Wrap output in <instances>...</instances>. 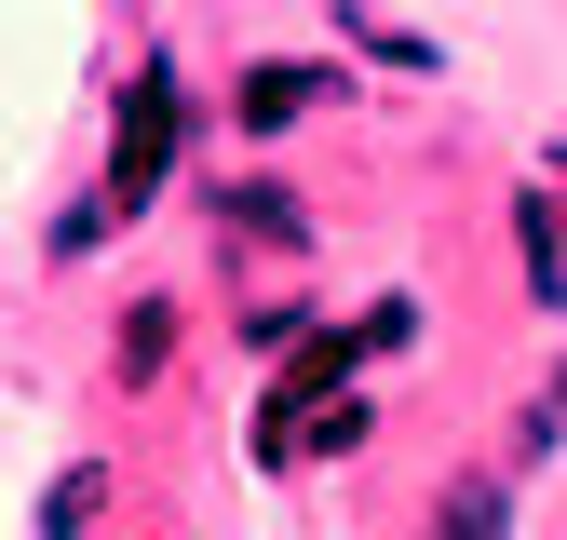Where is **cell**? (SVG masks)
<instances>
[{
    "instance_id": "obj_2",
    "label": "cell",
    "mask_w": 567,
    "mask_h": 540,
    "mask_svg": "<svg viewBox=\"0 0 567 540\" xmlns=\"http://www.w3.org/2000/svg\"><path fill=\"white\" fill-rule=\"evenodd\" d=\"M217 217H230V243H270V257H298V243H311V217H298V189H284V176H230V189H217Z\"/></svg>"
},
{
    "instance_id": "obj_8",
    "label": "cell",
    "mask_w": 567,
    "mask_h": 540,
    "mask_svg": "<svg viewBox=\"0 0 567 540\" xmlns=\"http://www.w3.org/2000/svg\"><path fill=\"white\" fill-rule=\"evenodd\" d=\"M351 41H365L379 68H405V82H433V68H446V54H433V41H419V28H379V14H365V0H351Z\"/></svg>"
},
{
    "instance_id": "obj_6",
    "label": "cell",
    "mask_w": 567,
    "mask_h": 540,
    "mask_svg": "<svg viewBox=\"0 0 567 540\" xmlns=\"http://www.w3.org/2000/svg\"><path fill=\"white\" fill-rule=\"evenodd\" d=\"M501 527H514V487H501V472H460L446 513H433V540H501Z\"/></svg>"
},
{
    "instance_id": "obj_9",
    "label": "cell",
    "mask_w": 567,
    "mask_h": 540,
    "mask_svg": "<svg viewBox=\"0 0 567 540\" xmlns=\"http://www.w3.org/2000/svg\"><path fill=\"white\" fill-rule=\"evenodd\" d=\"M365 419H379V405H365V392H338V405H324V419L298 433V459H338V446H365Z\"/></svg>"
},
{
    "instance_id": "obj_5",
    "label": "cell",
    "mask_w": 567,
    "mask_h": 540,
    "mask_svg": "<svg viewBox=\"0 0 567 540\" xmlns=\"http://www.w3.org/2000/svg\"><path fill=\"white\" fill-rule=\"evenodd\" d=\"M176 338H189V324H176V298H135V311H122V338H109V365H122V392H150V378L176 365Z\"/></svg>"
},
{
    "instance_id": "obj_4",
    "label": "cell",
    "mask_w": 567,
    "mask_h": 540,
    "mask_svg": "<svg viewBox=\"0 0 567 540\" xmlns=\"http://www.w3.org/2000/svg\"><path fill=\"white\" fill-rule=\"evenodd\" d=\"M514 243H527V298L567 311V217H554V189H514Z\"/></svg>"
},
{
    "instance_id": "obj_1",
    "label": "cell",
    "mask_w": 567,
    "mask_h": 540,
    "mask_svg": "<svg viewBox=\"0 0 567 540\" xmlns=\"http://www.w3.org/2000/svg\"><path fill=\"white\" fill-rule=\"evenodd\" d=\"M176 149H189V95H176V54L163 68H135L122 82V149H109V217H150L163 202V176H176Z\"/></svg>"
},
{
    "instance_id": "obj_3",
    "label": "cell",
    "mask_w": 567,
    "mask_h": 540,
    "mask_svg": "<svg viewBox=\"0 0 567 540\" xmlns=\"http://www.w3.org/2000/svg\"><path fill=\"white\" fill-rule=\"evenodd\" d=\"M311 108H324V68H244V95H230L244 135H284V122H311Z\"/></svg>"
},
{
    "instance_id": "obj_10",
    "label": "cell",
    "mask_w": 567,
    "mask_h": 540,
    "mask_svg": "<svg viewBox=\"0 0 567 540\" xmlns=\"http://www.w3.org/2000/svg\"><path fill=\"white\" fill-rule=\"evenodd\" d=\"M554 163H567V149H554Z\"/></svg>"
},
{
    "instance_id": "obj_7",
    "label": "cell",
    "mask_w": 567,
    "mask_h": 540,
    "mask_svg": "<svg viewBox=\"0 0 567 540\" xmlns=\"http://www.w3.org/2000/svg\"><path fill=\"white\" fill-rule=\"evenodd\" d=\"M95 500H109V459H68L54 487H41V540H82V527H95Z\"/></svg>"
}]
</instances>
